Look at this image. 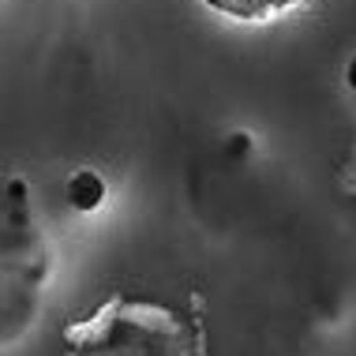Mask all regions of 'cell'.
<instances>
[{"instance_id": "cell-4", "label": "cell", "mask_w": 356, "mask_h": 356, "mask_svg": "<svg viewBox=\"0 0 356 356\" xmlns=\"http://www.w3.org/2000/svg\"><path fill=\"white\" fill-rule=\"evenodd\" d=\"M345 83H349L353 90H356V56H353V60H349V68H345Z\"/></svg>"}, {"instance_id": "cell-1", "label": "cell", "mask_w": 356, "mask_h": 356, "mask_svg": "<svg viewBox=\"0 0 356 356\" xmlns=\"http://www.w3.org/2000/svg\"><path fill=\"white\" fill-rule=\"evenodd\" d=\"M60 338L64 356H210L199 315L124 293L72 319Z\"/></svg>"}, {"instance_id": "cell-2", "label": "cell", "mask_w": 356, "mask_h": 356, "mask_svg": "<svg viewBox=\"0 0 356 356\" xmlns=\"http://www.w3.org/2000/svg\"><path fill=\"white\" fill-rule=\"evenodd\" d=\"M210 12L233 19V23H248V26H266L274 19H282L289 12L300 8V0H203Z\"/></svg>"}, {"instance_id": "cell-3", "label": "cell", "mask_w": 356, "mask_h": 356, "mask_svg": "<svg viewBox=\"0 0 356 356\" xmlns=\"http://www.w3.org/2000/svg\"><path fill=\"white\" fill-rule=\"evenodd\" d=\"M105 199V180L94 169H79L68 180V203L75 210H98Z\"/></svg>"}]
</instances>
